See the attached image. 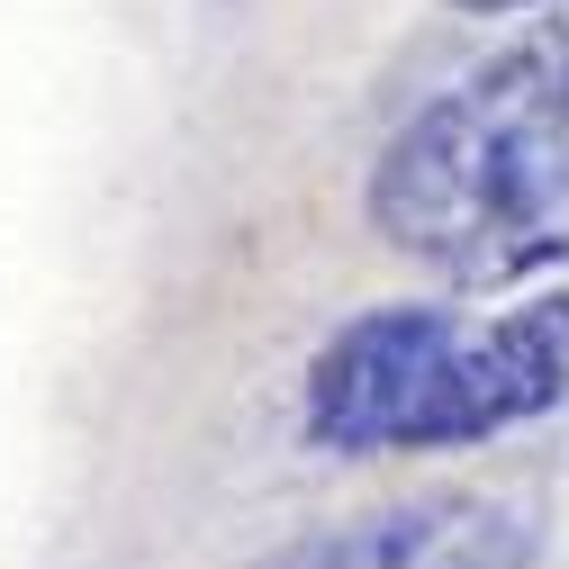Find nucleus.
<instances>
[{"label":"nucleus","instance_id":"nucleus-1","mask_svg":"<svg viewBox=\"0 0 569 569\" xmlns=\"http://www.w3.org/2000/svg\"><path fill=\"white\" fill-rule=\"evenodd\" d=\"M371 227L470 290L569 262V0L380 146Z\"/></svg>","mask_w":569,"mask_h":569},{"label":"nucleus","instance_id":"nucleus-2","mask_svg":"<svg viewBox=\"0 0 569 569\" xmlns=\"http://www.w3.org/2000/svg\"><path fill=\"white\" fill-rule=\"evenodd\" d=\"M569 398V299H516L497 317L452 308H362L343 317L317 362L299 425L317 452H443L533 425Z\"/></svg>","mask_w":569,"mask_h":569},{"label":"nucleus","instance_id":"nucleus-3","mask_svg":"<svg viewBox=\"0 0 569 569\" xmlns=\"http://www.w3.org/2000/svg\"><path fill=\"white\" fill-rule=\"evenodd\" d=\"M262 569H533V525L507 497L435 488L407 507H371L280 542Z\"/></svg>","mask_w":569,"mask_h":569},{"label":"nucleus","instance_id":"nucleus-4","mask_svg":"<svg viewBox=\"0 0 569 569\" xmlns=\"http://www.w3.org/2000/svg\"><path fill=\"white\" fill-rule=\"evenodd\" d=\"M470 19H525V10H560V0H452Z\"/></svg>","mask_w":569,"mask_h":569}]
</instances>
